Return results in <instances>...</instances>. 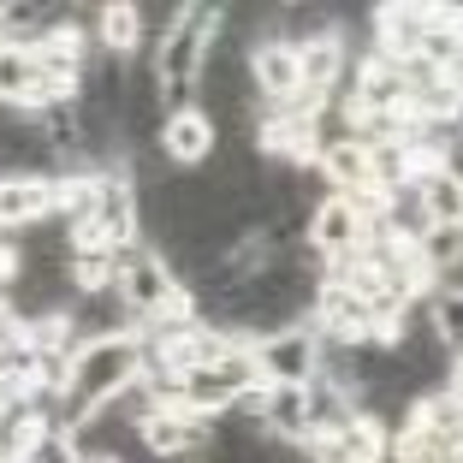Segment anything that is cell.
<instances>
[{
    "label": "cell",
    "mask_w": 463,
    "mask_h": 463,
    "mask_svg": "<svg viewBox=\"0 0 463 463\" xmlns=\"http://www.w3.org/2000/svg\"><path fill=\"white\" fill-rule=\"evenodd\" d=\"M149 374V356H143V333H113V339H78V351L66 356V374H60V410L54 428L78 434L90 416L113 410L137 381Z\"/></svg>",
    "instance_id": "obj_1"
},
{
    "label": "cell",
    "mask_w": 463,
    "mask_h": 463,
    "mask_svg": "<svg viewBox=\"0 0 463 463\" xmlns=\"http://www.w3.org/2000/svg\"><path fill=\"white\" fill-rule=\"evenodd\" d=\"M113 291H119L125 315L137 321V333L143 327H178V321H196L191 309V291L178 286V273L166 268L155 250H125L119 268H113Z\"/></svg>",
    "instance_id": "obj_2"
},
{
    "label": "cell",
    "mask_w": 463,
    "mask_h": 463,
    "mask_svg": "<svg viewBox=\"0 0 463 463\" xmlns=\"http://www.w3.org/2000/svg\"><path fill=\"white\" fill-rule=\"evenodd\" d=\"M214 30H220L214 6H184V13L173 18V30L161 36V48H155V90H161L173 108H191V90H203Z\"/></svg>",
    "instance_id": "obj_3"
},
{
    "label": "cell",
    "mask_w": 463,
    "mask_h": 463,
    "mask_svg": "<svg viewBox=\"0 0 463 463\" xmlns=\"http://www.w3.org/2000/svg\"><path fill=\"white\" fill-rule=\"evenodd\" d=\"M250 386H256V363H250V339H238L220 363H208V368H196V374L166 386V404H178L184 416H196V422H214V416L244 404Z\"/></svg>",
    "instance_id": "obj_4"
},
{
    "label": "cell",
    "mask_w": 463,
    "mask_h": 463,
    "mask_svg": "<svg viewBox=\"0 0 463 463\" xmlns=\"http://www.w3.org/2000/svg\"><path fill=\"white\" fill-rule=\"evenodd\" d=\"M250 363H256V386H315L321 368H327V351L315 339V327H268L250 333Z\"/></svg>",
    "instance_id": "obj_5"
},
{
    "label": "cell",
    "mask_w": 463,
    "mask_h": 463,
    "mask_svg": "<svg viewBox=\"0 0 463 463\" xmlns=\"http://www.w3.org/2000/svg\"><path fill=\"white\" fill-rule=\"evenodd\" d=\"M137 226H143V208H137L131 178L125 173H101L90 220L71 226V250H108V256H125V250H137Z\"/></svg>",
    "instance_id": "obj_6"
},
{
    "label": "cell",
    "mask_w": 463,
    "mask_h": 463,
    "mask_svg": "<svg viewBox=\"0 0 463 463\" xmlns=\"http://www.w3.org/2000/svg\"><path fill=\"white\" fill-rule=\"evenodd\" d=\"M303 451H309L315 463H381L386 451H392V434H386L381 416L351 410L345 422H333V428H321V434L303 439Z\"/></svg>",
    "instance_id": "obj_7"
},
{
    "label": "cell",
    "mask_w": 463,
    "mask_h": 463,
    "mask_svg": "<svg viewBox=\"0 0 463 463\" xmlns=\"http://www.w3.org/2000/svg\"><path fill=\"white\" fill-rule=\"evenodd\" d=\"M345 78V36L339 30H315L298 42V113H321L333 108V90Z\"/></svg>",
    "instance_id": "obj_8"
},
{
    "label": "cell",
    "mask_w": 463,
    "mask_h": 463,
    "mask_svg": "<svg viewBox=\"0 0 463 463\" xmlns=\"http://www.w3.org/2000/svg\"><path fill=\"white\" fill-rule=\"evenodd\" d=\"M368 244V208L351 203V196H321L309 208V250H321L327 261H345Z\"/></svg>",
    "instance_id": "obj_9"
},
{
    "label": "cell",
    "mask_w": 463,
    "mask_h": 463,
    "mask_svg": "<svg viewBox=\"0 0 463 463\" xmlns=\"http://www.w3.org/2000/svg\"><path fill=\"white\" fill-rule=\"evenodd\" d=\"M244 410H256V422L268 428L273 439H291V446H303V439H309V422H315L309 386H250Z\"/></svg>",
    "instance_id": "obj_10"
},
{
    "label": "cell",
    "mask_w": 463,
    "mask_h": 463,
    "mask_svg": "<svg viewBox=\"0 0 463 463\" xmlns=\"http://www.w3.org/2000/svg\"><path fill=\"white\" fill-rule=\"evenodd\" d=\"M137 428V439H143V451H149L155 463L161 458H191V451H203L208 446V422H196V416H184L178 404H155L143 422H131Z\"/></svg>",
    "instance_id": "obj_11"
},
{
    "label": "cell",
    "mask_w": 463,
    "mask_h": 463,
    "mask_svg": "<svg viewBox=\"0 0 463 463\" xmlns=\"http://www.w3.org/2000/svg\"><path fill=\"white\" fill-rule=\"evenodd\" d=\"M161 155L173 166H184V173H191V166H203L208 155H214V119H208V108H173L161 119Z\"/></svg>",
    "instance_id": "obj_12"
},
{
    "label": "cell",
    "mask_w": 463,
    "mask_h": 463,
    "mask_svg": "<svg viewBox=\"0 0 463 463\" xmlns=\"http://www.w3.org/2000/svg\"><path fill=\"white\" fill-rule=\"evenodd\" d=\"M315 166L327 173L333 196H351V203L381 196V191H374V161H368V143H363V137H339V143H327V149L315 155Z\"/></svg>",
    "instance_id": "obj_13"
},
{
    "label": "cell",
    "mask_w": 463,
    "mask_h": 463,
    "mask_svg": "<svg viewBox=\"0 0 463 463\" xmlns=\"http://www.w3.org/2000/svg\"><path fill=\"white\" fill-rule=\"evenodd\" d=\"M250 83H256L273 108H291L298 101V42H286V36L261 42L256 54H250Z\"/></svg>",
    "instance_id": "obj_14"
},
{
    "label": "cell",
    "mask_w": 463,
    "mask_h": 463,
    "mask_svg": "<svg viewBox=\"0 0 463 463\" xmlns=\"http://www.w3.org/2000/svg\"><path fill=\"white\" fill-rule=\"evenodd\" d=\"M48 214H54V178H36V173L0 178V232L36 226V220H48Z\"/></svg>",
    "instance_id": "obj_15"
},
{
    "label": "cell",
    "mask_w": 463,
    "mask_h": 463,
    "mask_svg": "<svg viewBox=\"0 0 463 463\" xmlns=\"http://www.w3.org/2000/svg\"><path fill=\"white\" fill-rule=\"evenodd\" d=\"M54 428L42 398H0V463H24V451Z\"/></svg>",
    "instance_id": "obj_16"
},
{
    "label": "cell",
    "mask_w": 463,
    "mask_h": 463,
    "mask_svg": "<svg viewBox=\"0 0 463 463\" xmlns=\"http://www.w3.org/2000/svg\"><path fill=\"white\" fill-rule=\"evenodd\" d=\"M410 191H416V203H422L428 226H463V173L458 166H428Z\"/></svg>",
    "instance_id": "obj_17"
},
{
    "label": "cell",
    "mask_w": 463,
    "mask_h": 463,
    "mask_svg": "<svg viewBox=\"0 0 463 463\" xmlns=\"http://www.w3.org/2000/svg\"><path fill=\"white\" fill-rule=\"evenodd\" d=\"M42 101V66L30 54V42H6L0 48V108H36Z\"/></svg>",
    "instance_id": "obj_18"
},
{
    "label": "cell",
    "mask_w": 463,
    "mask_h": 463,
    "mask_svg": "<svg viewBox=\"0 0 463 463\" xmlns=\"http://www.w3.org/2000/svg\"><path fill=\"white\" fill-rule=\"evenodd\" d=\"M96 42L108 48V54H137L143 48V6H131V0H113V6H101L96 13Z\"/></svg>",
    "instance_id": "obj_19"
},
{
    "label": "cell",
    "mask_w": 463,
    "mask_h": 463,
    "mask_svg": "<svg viewBox=\"0 0 463 463\" xmlns=\"http://www.w3.org/2000/svg\"><path fill=\"white\" fill-rule=\"evenodd\" d=\"M428 327L451 356H463V286H434L428 291Z\"/></svg>",
    "instance_id": "obj_20"
},
{
    "label": "cell",
    "mask_w": 463,
    "mask_h": 463,
    "mask_svg": "<svg viewBox=\"0 0 463 463\" xmlns=\"http://www.w3.org/2000/svg\"><path fill=\"white\" fill-rule=\"evenodd\" d=\"M416 256H422V268L434 273V286H439L446 273L463 268V226H428L422 244H416Z\"/></svg>",
    "instance_id": "obj_21"
},
{
    "label": "cell",
    "mask_w": 463,
    "mask_h": 463,
    "mask_svg": "<svg viewBox=\"0 0 463 463\" xmlns=\"http://www.w3.org/2000/svg\"><path fill=\"white\" fill-rule=\"evenodd\" d=\"M24 463H83V446H78V434H66V428H48V434L24 451Z\"/></svg>",
    "instance_id": "obj_22"
},
{
    "label": "cell",
    "mask_w": 463,
    "mask_h": 463,
    "mask_svg": "<svg viewBox=\"0 0 463 463\" xmlns=\"http://www.w3.org/2000/svg\"><path fill=\"white\" fill-rule=\"evenodd\" d=\"M18 268H24V250H18L13 238L0 232V286H13V279H18Z\"/></svg>",
    "instance_id": "obj_23"
},
{
    "label": "cell",
    "mask_w": 463,
    "mask_h": 463,
    "mask_svg": "<svg viewBox=\"0 0 463 463\" xmlns=\"http://www.w3.org/2000/svg\"><path fill=\"white\" fill-rule=\"evenodd\" d=\"M446 392L463 404V356H451V374H446Z\"/></svg>",
    "instance_id": "obj_24"
},
{
    "label": "cell",
    "mask_w": 463,
    "mask_h": 463,
    "mask_svg": "<svg viewBox=\"0 0 463 463\" xmlns=\"http://www.w3.org/2000/svg\"><path fill=\"white\" fill-rule=\"evenodd\" d=\"M13 42V18H6V6H0V48Z\"/></svg>",
    "instance_id": "obj_25"
}]
</instances>
